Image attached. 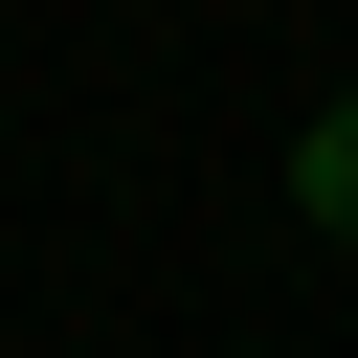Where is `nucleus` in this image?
I'll return each mask as SVG.
<instances>
[{
	"label": "nucleus",
	"instance_id": "nucleus-1",
	"mask_svg": "<svg viewBox=\"0 0 358 358\" xmlns=\"http://www.w3.org/2000/svg\"><path fill=\"white\" fill-rule=\"evenodd\" d=\"M291 201H313V224L358 246V112H313V134H291Z\"/></svg>",
	"mask_w": 358,
	"mask_h": 358
}]
</instances>
